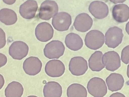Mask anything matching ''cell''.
<instances>
[{
    "instance_id": "obj_1",
    "label": "cell",
    "mask_w": 129,
    "mask_h": 97,
    "mask_svg": "<svg viewBox=\"0 0 129 97\" xmlns=\"http://www.w3.org/2000/svg\"><path fill=\"white\" fill-rule=\"evenodd\" d=\"M87 88L90 94L94 97H103L107 92V88L105 81L98 77L90 79Z\"/></svg>"
},
{
    "instance_id": "obj_2",
    "label": "cell",
    "mask_w": 129,
    "mask_h": 97,
    "mask_svg": "<svg viewBox=\"0 0 129 97\" xmlns=\"http://www.w3.org/2000/svg\"><path fill=\"white\" fill-rule=\"evenodd\" d=\"M65 49V47L62 42L53 40L46 45L44 53L45 56L49 59H58L63 55Z\"/></svg>"
},
{
    "instance_id": "obj_3",
    "label": "cell",
    "mask_w": 129,
    "mask_h": 97,
    "mask_svg": "<svg viewBox=\"0 0 129 97\" xmlns=\"http://www.w3.org/2000/svg\"><path fill=\"white\" fill-rule=\"evenodd\" d=\"M104 35L98 30H93L87 34L85 42L86 46L89 49L96 50L101 48L105 43Z\"/></svg>"
},
{
    "instance_id": "obj_4",
    "label": "cell",
    "mask_w": 129,
    "mask_h": 97,
    "mask_svg": "<svg viewBox=\"0 0 129 97\" xmlns=\"http://www.w3.org/2000/svg\"><path fill=\"white\" fill-rule=\"evenodd\" d=\"M58 11V6L55 1L46 0L41 5L39 17L42 20H49L57 14Z\"/></svg>"
},
{
    "instance_id": "obj_5",
    "label": "cell",
    "mask_w": 129,
    "mask_h": 97,
    "mask_svg": "<svg viewBox=\"0 0 129 97\" xmlns=\"http://www.w3.org/2000/svg\"><path fill=\"white\" fill-rule=\"evenodd\" d=\"M123 37L121 29L117 27H111L105 34V44L109 48H115L121 43Z\"/></svg>"
},
{
    "instance_id": "obj_6",
    "label": "cell",
    "mask_w": 129,
    "mask_h": 97,
    "mask_svg": "<svg viewBox=\"0 0 129 97\" xmlns=\"http://www.w3.org/2000/svg\"><path fill=\"white\" fill-rule=\"evenodd\" d=\"M88 69V63L81 56H76L71 59L69 69L73 75L80 76L84 75Z\"/></svg>"
},
{
    "instance_id": "obj_7",
    "label": "cell",
    "mask_w": 129,
    "mask_h": 97,
    "mask_svg": "<svg viewBox=\"0 0 129 97\" xmlns=\"http://www.w3.org/2000/svg\"><path fill=\"white\" fill-rule=\"evenodd\" d=\"M29 51L27 44L21 41L14 42L9 48V54L13 59L21 60L27 56Z\"/></svg>"
},
{
    "instance_id": "obj_8",
    "label": "cell",
    "mask_w": 129,
    "mask_h": 97,
    "mask_svg": "<svg viewBox=\"0 0 129 97\" xmlns=\"http://www.w3.org/2000/svg\"><path fill=\"white\" fill-rule=\"evenodd\" d=\"M72 19L71 15L65 12H61L54 17L52 24L54 28L60 31H66L72 24Z\"/></svg>"
},
{
    "instance_id": "obj_9",
    "label": "cell",
    "mask_w": 129,
    "mask_h": 97,
    "mask_svg": "<svg viewBox=\"0 0 129 97\" xmlns=\"http://www.w3.org/2000/svg\"><path fill=\"white\" fill-rule=\"evenodd\" d=\"M103 64L108 70L114 72L121 66L120 57L116 52L111 51L105 53L102 58Z\"/></svg>"
},
{
    "instance_id": "obj_10",
    "label": "cell",
    "mask_w": 129,
    "mask_h": 97,
    "mask_svg": "<svg viewBox=\"0 0 129 97\" xmlns=\"http://www.w3.org/2000/svg\"><path fill=\"white\" fill-rule=\"evenodd\" d=\"M53 34L52 26L46 22L41 23L35 29V36L38 40L42 42L50 41L53 37Z\"/></svg>"
},
{
    "instance_id": "obj_11",
    "label": "cell",
    "mask_w": 129,
    "mask_h": 97,
    "mask_svg": "<svg viewBox=\"0 0 129 97\" xmlns=\"http://www.w3.org/2000/svg\"><path fill=\"white\" fill-rule=\"evenodd\" d=\"M45 70L48 76L53 77H59L62 76L65 72V67L60 60H51L46 64Z\"/></svg>"
},
{
    "instance_id": "obj_12",
    "label": "cell",
    "mask_w": 129,
    "mask_h": 97,
    "mask_svg": "<svg viewBox=\"0 0 129 97\" xmlns=\"http://www.w3.org/2000/svg\"><path fill=\"white\" fill-rule=\"evenodd\" d=\"M42 66V63L39 58L31 56L27 58L24 61L23 68L27 75L35 76L40 73Z\"/></svg>"
},
{
    "instance_id": "obj_13",
    "label": "cell",
    "mask_w": 129,
    "mask_h": 97,
    "mask_svg": "<svg viewBox=\"0 0 129 97\" xmlns=\"http://www.w3.org/2000/svg\"><path fill=\"white\" fill-rule=\"evenodd\" d=\"M89 10L93 17L99 19L107 17L109 12L107 5L104 2L99 1L91 3L89 6Z\"/></svg>"
},
{
    "instance_id": "obj_14",
    "label": "cell",
    "mask_w": 129,
    "mask_h": 97,
    "mask_svg": "<svg viewBox=\"0 0 129 97\" xmlns=\"http://www.w3.org/2000/svg\"><path fill=\"white\" fill-rule=\"evenodd\" d=\"M93 23L92 19L88 14L82 13L76 17L73 25L77 30L85 32L91 29Z\"/></svg>"
},
{
    "instance_id": "obj_15",
    "label": "cell",
    "mask_w": 129,
    "mask_h": 97,
    "mask_svg": "<svg viewBox=\"0 0 129 97\" xmlns=\"http://www.w3.org/2000/svg\"><path fill=\"white\" fill-rule=\"evenodd\" d=\"M38 8V5L36 1L28 0L20 6L19 12L22 17L30 19L35 17Z\"/></svg>"
},
{
    "instance_id": "obj_16",
    "label": "cell",
    "mask_w": 129,
    "mask_h": 97,
    "mask_svg": "<svg viewBox=\"0 0 129 97\" xmlns=\"http://www.w3.org/2000/svg\"><path fill=\"white\" fill-rule=\"evenodd\" d=\"M112 14L114 20L117 22H126L129 18V7L124 4L116 5L112 9Z\"/></svg>"
},
{
    "instance_id": "obj_17",
    "label": "cell",
    "mask_w": 129,
    "mask_h": 97,
    "mask_svg": "<svg viewBox=\"0 0 129 97\" xmlns=\"http://www.w3.org/2000/svg\"><path fill=\"white\" fill-rule=\"evenodd\" d=\"M108 89L113 92L120 90L123 87L124 81L121 74L111 73L106 79Z\"/></svg>"
},
{
    "instance_id": "obj_18",
    "label": "cell",
    "mask_w": 129,
    "mask_h": 97,
    "mask_svg": "<svg viewBox=\"0 0 129 97\" xmlns=\"http://www.w3.org/2000/svg\"><path fill=\"white\" fill-rule=\"evenodd\" d=\"M43 92L44 97H59L62 96V90L60 84L55 82L47 83L44 87Z\"/></svg>"
},
{
    "instance_id": "obj_19",
    "label": "cell",
    "mask_w": 129,
    "mask_h": 97,
    "mask_svg": "<svg viewBox=\"0 0 129 97\" xmlns=\"http://www.w3.org/2000/svg\"><path fill=\"white\" fill-rule=\"evenodd\" d=\"M103 55L102 52L96 51L90 57L88 60L89 66L93 71H100L105 67L102 61Z\"/></svg>"
},
{
    "instance_id": "obj_20",
    "label": "cell",
    "mask_w": 129,
    "mask_h": 97,
    "mask_svg": "<svg viewBox=\"0 0 129 97\" xmlns=\"http://www.w3.org/2000/svg\"><path fill=\"white\" fill-rule=\"evenodd\" d=\"M65 43L70 49L75 51L81 49L83 45L81 37L78 34L74 33H70L67 35Z\"/></svg>"
},
{
    "instance_id": "obj_21",
    "label": "cell",
    "mask_w": 129,
    "mask_h": 97,
    "mask_svg": "<svg viewBox=\"0 0 129 97\" xmlns=\"http://www.w3.org/2000/svg\"><path fill=\"white\" fill-rule=\"evenodd\" d=\"M24 88L18 82L13 81L9 83L5 90L6 97H20L23 95Z\"/></svg>"
},
{
    "instance_id": "obj_22",
    "label": "cell",
    "mask_w": 129,
    "mask_h": 97,
    "mask_svg": "<svg viewBox=\"0 0 129 97\" xmlns=\"http://www.w3.org/2000/svg\"><path fill=\"white\" fill-rule=\"evenodd\" d=\"M1 21L3 23L7 25L15 24L17 20V17L15 12L8 8H4L0 11Z\"/></svg>"
},
{
    "instance_id": "obj_23",
    "label": "cell",
    "mask_w": 129,
    "mask_h": 97,
    "mask_svg": "<svg viewBox=\"0 0 129 97\" xmlns=\"http://www.w3.org/2000/svg\"><path fill=\"white\" fill-rule=\"evenodd\" d=\"M68 97H87V92L86 88L78 83H73L70 85L67 90Z\"/></svg>"
},
{
    "instance_id": "obj_24",
    "label": "cell",
    "mask_w": 129,
    "mask_h": 97,
    "mask_svg": "<svg viewBox=\"0 0 129 97\" xmlns=\"http://www.w3.org/2000/svg\"><path fill=\"white\" fill-rule=\"evenodd\" d=\"M121 59L122 62L127 64L129 62V45L125 47L122 50Z\"/></svg>"
},
{
    "instance_id": "obj_25",
    "label": "cell",
    "mask_w": 129,
    "mask_h": 97,
    "mask_svg": "<svg viewBox=\"0 0 129 97\" xmlns=\"http://www.w3.org/2000/svg\"><path fill=\"white\" fill-rule=\"evenodd\" d=\"M1 48L4 47L5 46L6 44V40L5 34L3 30V33L1 30Z\"/></svg>"
},
{
    "instance_id": "obj_26",
    "label": "cell",
    "mask_w": 129,
    "mask_h": 97,
    "mask_svg": "<svg viewBox=\"0 0 129 97\" xmlns=\"http://www.w3.org/2000/svg\"><path fill=\"white\" fill-rule=\"evenodd\" d=\"M7 62V57L4 54L1 53V67L5 66Z\"/></svg>"
},
{
    "instance_id": "obj_27",
    "label": "cell",
    "mask_w": 129,
    "mask_h": 97,
    "mask_svg": "<svg viewBox=\"0 0 129 97\" xmlns=\"http://www.w3.org/2000/svg\"><path fill=\"white\" fill-rule=\"evenodd\" d=\"M6 4L8 5H12L14 4L16 1V0H3Z\"/></svg>"
},
{
    "instance_id": "obj_28",
    "label": "cell",
    "mask_w": 129,
    "mask_h": 97,
    "mask_svg": "<svg viewBox=\"0 0 129 97\" xmlns=\"http://www.w3.org/2000/svg\"><path fill=\"white\" fill-rule=\"evenodd\" d=\"M110 97H125V96L122 93L117 92L112 94Z\"/></svg>"
},
{
    "instance_id": "obj_29",
    "label": "cell",
    "mask_w": 129,
    "mask_h": 97,
    "mask_svg": "<svg viewBox=\"0 0 129 97\" xmlns=\"http://www.w3.org/2000/svg\"><path fill=\"white\" fill-rule=\"evenodd\" d=\"M110 2L114 4H117L118 3H123L126 0H109Z\"/></svg>"
},
{
    "instance_id": "obj_30",
    "label": "cell",
    "mask_w": 129,
    "mask_h": 97,
    "mask_svg": "<svg viewBox=\"0 0 129 97\" xmlns=\"http://www.w3.org/2000/svg\"><path fill=\"white\" fill-rule=\"evenodd\" d=\"M125 30L127 33L129 35V22L127 23L126 25Z\"/></svg>"
},
{
    "instance_id": "obj_31",
    "label": "cell",
    "mask_w": 129,
    "mask_h": 97,
    "mask_svg": "<svg viewBox=\"0 0 129 97\" xmlns=\"http://www.w3.org/2000/svg\"><path fill=\"white\" fill-rule=\"evenodd\" d=\"M127 75L129 78V64L127 66Z\"/></svg>"
}]
</instances>
